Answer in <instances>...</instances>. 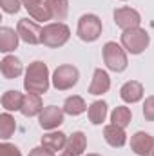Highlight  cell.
<instances>
[{
  "label": "cell",
  "instance_id": "29",
  "mask_svg": "<svg viewBox=\"0 0 154 156\" xmlns=\"http://www.w3.org/2000/svg\"><path fill=\"white\" fill-rule=\"evenodd\" d=\"M29 156H54L51 151H47L45 147H35L29 151Z\"/></svg>",
  "mask_w": 154,
  "mask_h": 156
},
{
  "label": "cell",
  "instance_id": "21",
  "mask_svg": "<svg viewBox=\"0 0 154 156\" xmlns=\"http://www.w3.org/2000/svg\"><path fill=\"white\" fill-rule=\"evenodd\" d=\"M87 115H89L91 123H94V125L103 123L105 118H107V104H105L103 100H96V102H93V104L89 105Z\"/></svg>",
  "mask_w": 154,
  "mask_h": 156
},
{
  "label": "cell",
  "instance_id": "12",
  "mask_svg": "<svg viewBox=\"0 0 154 156\" xmlns=\"http://www.w3.org/2000/svg\"><path fill=\"white\" fill-rule=\"evenodd\" d=\"M120 96L127 104H136V102H140L143 98V85L140 82H136V80H129V82H125L121 85Z\"/></svg>",
  "mask_w": 154,
  "mask_h": 156
},
{
  "label": "cell",
  "instance_id": "6",
  "mask_svg": "<svg viewBox=\"0 0 154 156\" xmlns=\"http://www.w3.org/2000/svg\"><path fill=\"white\" fill-rule=\"evenodd\" d=\"M78 78H80V73H78L76 67L71 66V64H64V66H60V67L54 69L51 80H53L54 89H58V91H67V89H71V87L76 85Z\"/></svg>",
  "mask_w": 154,
  "mask_h": 156
},
{
  "label": "cell",
  "instance_id": "8",
  "mask_svg": "<svg viewBox=\"0 0 154 156\" xmlns=\"http://www.w3.org/2000/svg\"><path fill=\"white\" fill-rule=\"evenodd\" d=\"M114 22L120 29L127 31V29H132V27H140L142 16L132 7H118L114 11Z\"/></svg>",
  "mask_w": 154,
  "mask_h": 156
},
{
  "label": "cell",
  "instance_id": "9",
  "mask_svg": "<svg viewBox=\"0 0 154 156\" xmlns=\"http://www.w3.org/2000/svg\"><path fill=\"white\" fill-rule=\"evenodd\" d=\"M131 149L138 156H154V136L138 131L131 136Z\"/></svg>",
  "mask_w": 154,
  "mask_h": 156
},
{
  "label": "cell",
  "instance_id": "28",
  "mask_svg": "<svg viewBox=\"0 0 154 156\" xmlns=\"http://www.w3.org/2000/svg\"><path fill=\"white\" fill-rule=\"evenodd\" d=\"M2 9H4V13L15 15L20 11V0H2Z\"/></svg>",
  "mask_w": 154,
  "mask_h": 156
},
{
  "label": "cell",
  "instance_id": "27",
  "mask_svg": "<svg viewBox=\"0 0 154 156\" xmlns=\"http://www.w3.org/2000/svg\"><path fill=\"white\" fill-rule=\"evenodd\" d=\"M143 116H145V120H149V122H154V94L145 98V104H143Z\"/></svg>",
  "mask_w": 154,
  "mask_h": 156
},
{
  "label": "cell",
  "instance_id": "22",
  "mask_svg": "<svg viewBox=\"0 0 154 156\" xmlns=\"http://www.w3.org/2000/svg\"><path fill=\"white\" fill-rule=\"evenodd\" d=\"M87 105H85V100L78 94H73L69 96L65 102H64V113L65 115H71V116H78L82 113H85Z\"/></svg>",
  "mask_w": 154,
  "mask_h": 156
},
{
  "label": "cell",
  "instance_id": "13",
  "mask_svg": "<svg viewBox=\"0 0 154 156\" xmlns=\"http://www.w3.org/2000/svg\"><path fill=\"white\" fill-rule=\"evenodd\" d=\"M103 138L111 147H123L127 144V134H125L123 127L114 125V123H109L103 127Z\"/></svg>",
  "mask_w": 154,
  "mask_h": 156
},
{
  "label": "cell",
  "instance_id": "25",
  "mask_svg": "<svg viewBox=\"0 0 154 156\" xmlns=\"http://www.w3.org/2000/svg\"><path fill=\"white\" fill-rule=\"evenodd\" d=\"M16 129V122L15 118L11 116L9 113H2L0 115V138L2 140H7Z\"/></svg>",
  "mask_w": 154,
  "mask_h": 156
},
{
  "label": "cell",
  "instance_id": "16",
  "mask_svg": "<svg viewBox=\"0 0 154 156\" xmlns=\"http://www.w3.org/2000/svg\"><path fill=\"white\" fill-rule=\"evenodd\" d=\"M42 147H45L47 151L54 153V151H62L64 147H67V136L60 131H53L42 136Z\"/></svg>",
  "mask_w": 154,
  "mask_h": 156
},
{
  "label": "cell",
  "instance_id": "24",
  "mask_svg": "<svg viewBox=\"0 0 154 156\" xmlns=\"http://www.w3.org/2000/svg\"><path fill=\"white\" fill-rule=\"evenodd\" d=\"M131 118H132V113H131V109L125 107V105H118L114 111H113V115H111L113 123H114V125H120V127H123V129L131 123Z\"/></svg>",
  "mask_w": 154,
  "mask_h": 156
},
{
  "label": "cell",
  "instance_id": "3",
  "mask_svg": "<svg viewBox=\"0 0 154 156\" xmlns=\"http://www.w3.org/2000/svg\"><path fill=\"white\" fill-rule=\"evenodd\" d=\"M102 53H103V62H105L107 69H111L114 73H121V71L127 69V66H129L127 53H125V49L120 44H116V42H105Z\"/></svg>",
  "mask_w": 154,
  "mask_h": 156
},
{
  "label": "cell",
  "instance_id": "26",
  "mask_svg": "<svg viewBox=\"0 0 154 156\" xmlns=\"http://www.w3.org/2000/svg\"><path fill=\"white\" fill-rule=\"evenodd\" d=\"M0 156H22V153L16 145L4 142V144H0Z\"/></svg>",
  "mask_w": 154,
  "mask_h": 156
},
{
  "label": "cell",
  "instance_id": "5",
  "mask_svg": "<svg viewBox=\"0 0 154 156\" xmlns=\"http://www.w3.org/2000/svg\"><path fill=\"white\" fill-rule=\"evenodd\" d=\"M76 35L83 42H94V40H98L100 35H102V20H100V16H96L93 13L83 15L78 20Z\"/></svg>",
  "mask_w": 154,
  "mask_h": 156
},
{
  "label": "cell",
  "instance_id": "17",
  "mask_svg": "<svg viewBox=\"0 0 154 156\" xmlns=\"http://www.w3.org/2000/svg\"><path fill=\"white\" fill-rule=\"evenodd\" d=\"M42 109H44V104H42L40 94H35V93L24 94V104H22V109H20V113L24 116H27V118L37 116V115L42 113Z\"/></svg>",
  "mask_w": 154,
  "mask_h": 156
},
{
  "label": "cell",
  "instance_id": "20",
  "mask_svg": "<svg viewBox=\"0 0 154 156\" xmlns=\"http://www.w3.org/2000/svg\"><path fill=\"white\" fill-rule=\"evenodd\" d=\"M2 107L9 113V111H20L22 104H24V94L18 91H5L2 94Z\"/></svg>",
  "mask_w": 154,
  "mask_h": 156
},
{
  "label": "cell",
  "instance_id": "4",
  "mask_svg": "<svg viewBox=\"0 0 154 156\" xmlns=\"http://www.w3.org/2000/svg\"><path fill=\"white\" fill-rule=\"evenodd\" d=\"M71 37V29L64 22H53L42 27V44L45 47H62Z\"/></svg>",
  "mask_w": 154,
  "mask_h": 156
},
{
  "label": "cell",
  "instance_id": "31",
  "mask_svg": "<svg viewBox=\"0 0 154 156\" xmlns=\"http://www.w3.org/2000/svg\"><path fill=\"white\" fill-rule=\"evenodd\" d=\"M87 156H100V154H87Z\"/></svg>",
  "mask_w": 154,
  "mask_h": 156
},
{
  "label": "cell",
  "instance_id": "7",
  "mask_svg": "<svg viewBox=\"0 0 154 156\" xmlns=\"http://www.w3.org/2000/svg\"><path fill=\"white\" fill-rule=\"evenodd\" d=\"M16 33H18L20 40H24L26 44H31V45L42 44V27H40L37 22L29 20V18H22V20H18Z\"/></svg>",
  "mask_w": 154,
  "mask_h": 156
},
{
  "label": "cell",
  "instance_id": "1",
  "mask_svg": "<svg viewBox=\"0 0 154 156\" xmlns=\"http://www.w3.org/2000/svg\"><path fill=\"white\" fill-rule=\"evenodd\" d=\"M24 87L27 93H35V94H44L49 89V67L44 62H33L29 64L26 78H24Z\"/></svg>",
  "mask_w": 154,
  "mask_h": 156
},
{
  "label": "cell",
  "instance_id": "11",
  "mask_svg": "<svg viewBox=\"0 0 154 156\" xmlns=\"http://www.w3.org/2000/svg\"><path fill=\"white\" fill-rule=\"evenodd\" d=\"M111 89V78L107 75L105 69H94V75L91 80V85H89V94H94V96H100L103 93H107Z\"/></svg>",
  "mask_w": 154,
  "mask_h": 156
},
{
  "label": "cell",
  "instance_id": "32",
  "mask_svg": "<svg viewBox=\"0 0 154 156\" xmlns=\"http://www.w3.org/2000/svg\"><path fill=\"white\" fill-rule=\"evenodd\" d=\"M121 2H125V0H121Z\"/></svg>",
  "mask_w": 154,
  "mask_h": 156
},
{
  "label": "cell",
  "instance_id": "19",
  "mask_svg": "<svg viewBox=\"0 0 154 156\" xmlns=\"http://www.w3.org/2000/svg\"><path fill=\"white\" fill-rule=\"evenodd\" d=\"M51 20H65L69 13V0H45Z\"/></svg>",
  "mask_w": 154,
  "mask_h": 156
},
{
  "label": "cell",
  "instance_id": "23",
  "mask_svg": "<svg viewBox=\"0 0 154 156\" xmlns=\"http://www.w3.org/2000/svg\"><path fill=\"white\" fill-rule=\"evenodd\" d=\"M85 147H87V138H85V134H83L82 131L73 133V134L67 138V151H71L75 156L83 154Z\"/></svg>",
  "mask_w": 154,
  "mask_h": 156
},
{
  "label": "cell",
  "instance_id": "30",
  "mask_svg": "<svg viewBox=\"0 0 154 156\" xmlns=\"http://www.w3.org/2000/svg\"><path fill=\"white\" fill-rule=\"evenodd\" d=\"M58 156H75V154H73L71 151H64V153H60Z\"/></svg>",
  "mask_w": 154,
  "mask_h": 156
},
{
  "label": "cell",
  "instance_id": "14",
  "mask_svg": "<svg viewBox=\"0 0 154 156\" xmlns=\"http://www.w3.org/2000/svg\"><path fill=\"white\" fill-rule=\"evenodd\" d=\"M22 4H24V7L27 9V13L35 20H40V22L51 20V15H49L45 0H22Z\"/></svg>",
  "mask_w": 154,
  "mask_h": 156
},
{
  "label": "cell",
  "instance_id": "2",
  "mask_svg": "<svg viewBox=\"0 0 154 156\" xmlns=\"http://www.w3.org/2000/svg\"><path fill=\"white\" fill-rule=\"evenodd\" d=\"M149 42L151 37L145 29L142 27H132V29H127L123 31L121 35V45L127 53L131 55H142L147 47H149Z\"/></svg>",
  "mask_w": 154,
  "mask_h": 156
},
{
  "label": "cell",
  "instance_id": "18",
  "mask_svg": "<svg viewBox=\"0 0 154 156\" xmlns=\"http://www.w3.org/2000/svg\"><path fill=\"white\" fill-rule=\"evenodd\" d=\"M18 33L11 27H0V51L2 53H11L18 47Z\"/></svg>",
  "mask_w": 154,
  "mask_h": 156
},
{
  "label": "cell",
  "instance_id": "10",
  "mask_svg": "<svg viewBox=\"0 0 154 156\" xmlns=\"http://www.w3.org/2000/svg\"><path fill=\"white\" fill-rule=\"evenodd\" d=\"M38 122H40V127L42 129L53 131V129H56L58 125L64 123V109H60L56 105H47V107L42 109Z\"/></svg>",
  "mask_w": 154,
  "mask_h": 156
},
{
  "label": "cell",
  "instance_id": "15",
  "mask_svg": "<svg viewBox=\"0 0 154 156\" xmlns=\"http://www.w3.org/2000/svg\"><path fill=\"white\" fill-rule=\"evenodd\" d=\"M0 71H2L4 78L13 80V78H18L22 75L24 67H22V62L16 56H4L2 62H0Z\"/></svg>",
  "mask_w": 154,
  "mask_h": 156
}]
</instances>
